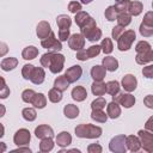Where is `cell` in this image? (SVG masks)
<instances>
[{"label":"cell","instance_id":"6da1fadb","mask_svg":"<svg viewBox=\"0 0 153 153\" xmlns=\"http://www.w3.org/2000/svg\"><path fill=\"white\" fill-rule=\"evenodd\" d=\"M103 129L90 123H81L75 127V135L81 139H97L102 135Z\"/></svg>","mask_w":153,"mask_h":153},{"label":"cell","instance_id":"7a4b0ae2","mask_svg":"<svg viewBox=\"0 0 153 153\" xmlns=\"http://www.w3.org/2000/svg\"><path fill=\"white\" fill-rule=\"evenodd\" d=\"M135 38H136V35H135L134 30L123 31L122 35L117 39V48H118V50H121V51L129 50L131 48V44L135 41Z\"/></svg>","mask_w":153,"mask_h":153},{"label":"cell","instance_id":"3957f363","mask_svg":"<svg viewBox=\"0 0 153 153\" xmlns=\"http://www.w3.org/2000/svg\"><path fill=\"white\" fill-rule=\"evenodd\" d=\"M63 65H65V56L62 54L59 53H53L50 54V61H49V66L48 68L50 69L51 73L57 74L63 69Z\"/></svg>","mask_w":153,"mask_h":153},{"label":"cell","instance_id":"277c9868","mask_svg":"<svg viewBox=\"0 0 153 153\" xmlns=\"http://www.w3.org/2000/svg\"><path fill=\"white\" fill-rule=\"evenodd\" d=\"M41 45L44 49H48L49 51H53V53H57L59 50L62 49L61 42L56 38V36H55V33L53 31L50 32V35L48 37H45L44 39L41 41Z\"/></svg>","mask_w":153,"mask_h":153},{"label":"cell","instance_id":"5b68a950","mask_svg":"<svg viewBox=\"0 0 153 153\" xmlns=\"http://www.w3.org/2000/svg\"><path fill=\"white\" fill-rule=\"evenodd\" d=\"M109 149L115 153H126V135H116L110 140Z\"/></svg>","mask_w":153,"mask_h":153},{"label":"cell","instance_id":"8992f818","mask_svg":"<svg viewBox=\"0 0 153 153\" xmlns=\"http://www.w3.org/2000/svg\"><path fill=\"white\" fill-rule=\"evenodd\" d=\"M112 100L116 102V103H118V104H121L122 106H124V108H127V109L131 108V106L135 104V97H134L133 94H130V93H124V92H120V91H118L116 94L112 96Z\"/></svg>","mask_w":153,"mask_h":153},{"label":"cell","instance_id":"52a82bcc","mask_svg":"<svg viewBox=\"0 0 153 153\" xmlns=\"http://www.w3.org/2000/svg\"><path fill=\"white\" fill-rule=\"evenodd\" d=\"M141 146L146 152H153V134L149 130H139L137 133Z\"/></svg>","mask_w":153,"mask_h":153},{"label":"cell","instance_id":"ba28073f","mask_svg":"<svg viewBox=\"0 0 153 153\" xmlns=\"http://www.w3.org/2000/svg\"><path fill=\"white\" fill-rule=\"evenodd\" d=\"M31 140V135H30V131L25 128H22L19 130L16 131L14 136H13V141L14 143L20 147V146H26Z\"/></svg>","mask_w":153,"mask_h":153},{"label":"cell","instance_id":"9c48e42d","mask_svg":"<svg viewBox=\"0 0 153 153\" xmlns=\"http://www.w3.org/2000/svg\"><path fill=\"white\" fill-rule=\"evenodd\" d=\"M82 75V68L79 65H74L72 67H69L66 72H65V78L67 79V81L69 84L78 81Z\"/></svg>","mask_w":153,"mask_h":153},{"label":"cell","instance_id":"30bf717a","mask_svg":"<svg viewBox=\"0 0 153 153\" xmlns=\"http://www.w3.org/2000/svg\"><path fill=\"white\" fill-rule=\"evenodd\" d=\"M68 45L71 49L78 51L84 48L85 45V37L81 33H73L71 37H68Z\"/></svg>","mask_w":153,"mask_h":153},{"label":"cell","instance_id":"8fae6325","mask_svg":"<svg viewBox=\"0 0 153 153\" xmlns=\"http://www.w3.org/2000/svg\"><path fill=\"white\" fill-rule=\"evenodd\" d=\"M81 35L85 38H87L90 42H96V41H98V39L102 38V30L98 29L97 26H94V27L81 30Z\"/></svg>","mask_w":153,"mask_h":153},{"label":"cell","instance_id":"7c38bea8","mask_svg":"<svg viewBox=\"0 0 153 153\" xmlns=\"http://www.w3.org/2000/svg\"><path fill=\"white\" fill-rule=\"evenodd\" d=\"M51 32V27H50V24L45 20H42L37 24V27H36V35L38 38L41 39H44L45 37H48Z\"/></svg>","mask_w":153,"mask_h":153},{"label":"cell","instance_id":"4fadbf2b","mask_svg":"<svg viewBox=\"0 0 153 153\" xmlns=\"http://www.w3.org/2000/svg\"><path fill=\"white\" fill-rule=\"evenodd\" d=\"M122 86L127 92H133L137 86V80L133 74H126L122 78Z\"/></svg>","mask_w":153,"mask_h":153},{"label":"cell","instance_id":"5bb4252c","mask_svg":"<svg viewBox=\"0 0 153 153\" xmlns=\"http://www.w3.org/2000/svg\"><path fill=\"white\" fill-rule=\"evenodd\" d=\"M35 135L37 139H43V137H53L54 136V130L48 124H41L36 127L35 129Z\"/></svg>","mask_w":153,"mask_h":153},{"label":"cell","instance_id":"9a60e30c","mask_svg":"<svg viewBox=\"0 0 153 153\" xmlns=\"http://www.w3.org/2000/svg\"><path fill=\"white\" fill-rule=\"evenodd\" d=\"M44 78H45V72L43 67H35L30 76V81H32L35 85H41L44 81Z\"/></svg>","mask_w":153,"mask_h":153},{"label":"cell","instance_id":"2e32d148","mask_svg":"<svg viewBox=\"0 0 153 153\" xmlns=\"http://www.w3.org/2000/svg\"><path fill=\"white\" fill-rule=\"evenodd\" d=\"M126 147L131 152H137L141 148V143H140L139 137L134 136V135L126 136Z\"/></svg>","mask_w":153,"mask_h":153},{"label":"cell","instance_id":"e0dca14e","mask_svg":"<svg viewBox=\"0 0 153 153\" xmlns=\"http://www.w3.org/2000/svg\"><path fill=\"white\" fill-rule=\"evenodd\" d=\"M106 115H108V117H110L112 120L120 117V115H121V108H120L118 103H116V102L112 100L111 103L106 104Z\"/></svg>","mask_w":153,"mask_h":153},{"label":"cell","instance_id":"ac0fdd59","mask_svg":"<svg viewBox=\"0 0 153 153\" xmlns=\"http://www.w3.org/2000/svg\"><path fill=\"white\" fill-rule=\"evenodd\" d=\"M105 74H106V69L103 66L96 65L91 68V76L94 81H102L105 78Z\"/></svg>","mask_w":153,"mask_h":153},{"label":"cell","instance_id":"d6986e66","mask_svg":"<svg viewBox=\"0 0 153 153\" xmlns=\"http://www.w3.org/2000/svg\"><path fill=\"white\" fill-rule=\"evenodd\" d=\"M135 61L139 65H146L148 62H152L153 61V51L148 50V51H145V53H136Z\"/></svg>","mask_w":153,"mask_h":153},{"label":"cell","instance_id":"ffe728a7","mask_svg":"<svg viewBox=\"0 0 153 153\" xmlns=\"http://www.w3.org/2000/svg\"><path fill=\"white\" fill-rule=\"evenodd\" d=\"M56 143L60 147H67L68 145L72 143V136L68 131H61L56 136Z\"/></svg>","mask_w":153,"mask_h":153},{"label":"cell","instance_id":"44dd1931","mask_svg":"<svg viewBox=\"0 0 153 153\" xmlns=\"http://www.w3.org/2000/svg\"><path fill=\"white\" fill-rule=\"evenodd\" d=\"M91 16L87 13V12H84V11H79L75 13V24L79 26V27H82L84 25H86L90 20H91Z\"/></svg>","mask_w":153,"mask_h":153},{"label":"cell","instance_id":"7402d4cb","mask_svg":"<svg viewBox=\"0 0 153 153\" xmlns=\"http://www.w3.org/2000/svg\"><path fill=\"white\" fill-rule=\"evenodd\" d=\"M17 66H18V60H17L16 57H6V59H4V60L1 61V63H0L1 69L5 71V72L12 71V69H14Z\"/></svg>","mask_w":153,"mask_h":153},{"label":"cell","instance_id":"603a6c76","mask_svg":"<svg viewBox=\"0 0 153 153\" xmlns=\"http://www.w3.org/2000/svg\"><path fill=\"white\" fill-rule=\"evenodd\" d=\"M102 63H103V67L110 72H115L118 68V61L112 56H105L103 59Z\"/></svg>","mask_w":153,"mask_h":153},{"label":"cell","instance_id":"cb8c5ba5","mask_svg":"<svg viewBox=\"0 0 153 153\" xmlns=\"http://www.w3.org/2000/svg\"><path fill=\"white\" fill-rule=\"evenodd\" d=\"M87 97V92L85 90V87L82 86H75L73 90H72V98L76 102H82L85 100Z\"/></svg>","mask_w":153,"mask_h":153},{"label":"cell","instance_id":"d4e9b609","mask_svg":"<svg viewBox=\"0 0 153 153\" xmlns=\"http://www.w3.org/2000/svg\"><path fill=\"white\" fill-rule=\"evenodd\" d=\"M63 114L67 118H71V120L76 118L79 116V108L74 104H67L63 108Z\"/></svg>","mask_w":153,"mask_h":153},{"label":"cell","instance_id":"484cf974","mask_svg":"<svg viewBox=\"0 0 153 153\" xmlns=\"http://www.w3.org/2000/svg\"><path fill=\"white\" fill-rule=\"evenodd\" d=\"M37 55H38V49L33 45L25 47L22 51V56L24 60H33L35 57H37Z\"/></svg>","mask_w":153,"mask_h":153},{"label":"cell","instance_id":"4316f807","mask_svg":"<svg viewBox=\"0 0 153 153\" xmlns=\"http://www.w3.org/2000/svg\"><path fill=\"white\" fill-rule=\"evenodd\" d=\"M56 24H57V26H59L60 30L69 29L71 25H72V19L67 14H60L56 18Z\"/></svg>","mask_w":153,"mask_h":153},{"label":"cell","instance_id":"83f0119b","mask_svg":"<svg viewBox=\"0 0 153 153\" xmlns=\"http://www.w3.org/2000/svg\"><path fill=\"white\" fill-rule=\"evenodd\" d=\"M31 104L37 109H43L47 105V98L43 93H35V96L31 100Z\"/></svg>","mask_w":153,"mask_h":153},{"label":"cell","instance_id":"f1b7e54d","mask_svg":"<svg viewBox=\"0 0 153 153\" xmlns=\"http://www.w3.org/2000/svg\"><path fill=\"white\" fill-rule=\"evenodd\" d=\"M91 91L94 96H103L105 93V82L102 81H93L91 85Z\"/></svg>","mask_w":153,"mask_h":153},{"label":"cell","instance_id":"f546056e","mask_svg":"<svg viewBox=\"0 0 153 153\" xmlns=\"http://www.w3.org/2000/svg\"><path fill=\"white\" fill-rule=\"evenodd\" d=\"M54 148V141L51 137H43L41 139V143H39V151L41 152H50Z\"/></svg>","mask_w":153,"mask_h":153},{"label":"cell","instance_id":"4dcf8cb0","mask_svg":"<svg viewBox=\"0 0 153 153\" xmlns=\"http://www.w3.org/2000/svg\"><path fill=\"white\" fill-rule=\"evenodd\" d=\"M143 10V6L140 1H130L129 7H128V12L130 16H139Z\"/></svg>","mask_w":153,"mask_h":153},{"label":"cell","instance_id":"1f68e13d","mask_svg":"<svg viewBox=\"0 0 153 153\" xmlns=\"http://www.w3.org/2000/svg\"><path fill=\"white\" fill-rule=\"evenodd\" d=\"M68 86H69V82L67 81V79L65 78V75L57 76V78L55 79V81H54V87L57 88V90L61 91V92L66 91V90L68 88Z\"/></svg>","mask_w":153,"mask_h":153},{"label":"cell","instance_id":"d6a6232c","mask_svg":"<svg viewBox=\"0 0 153 153\" xmlns=\"http://www.w3.org/2000/svg\"><path fill=\"white\" fill-rule=\"evenodd\" d=\"M116 20H117V23H118L120 26L126 27V26H128V25L130 24V22H131V16H130L129 13H127V12H124V13H118Z\"/></svg>","mask_w":153,"mask_h":153},{"label":"cell","instance_id":"836d02e7","mask_svg":"<svg viewBox=\"0 0 153 153\" xmlns=\"http://www.w3.org/2000/svg\"><path fill=\"white\" fill-rule=\"evenodd\" d=\"M91 118L96 122H99V123H105L106 120H108V115L103 111V110H92L91 112Z\"/></svg>","mask_w":153,"mask_h":153},{"label":"cell","instance_id":"e575fe53","mask_svg":"<svg viewBox=\"0 0 153 153\" xmlns=\"http://www.w3.org/2000/svg\"><path fill=\"white\" fill-rule=\"evenodd\" d=\"M118 91H120V84H118V81L111 80V81H108V82L105 84V92H108L109 94L114 96V94H116Z\"/></svg>","mask_w":153,"mask_h":153},{"label":"cell","instance_id":"d590c367","mask_svg":"<svg viewBox=\"0 0 153 153\" xmlns=\"http://www.w3.org/2000/svg\"><path fill=\"white\" fill-rule=\"evenodd\" d=\"M22 115H23V118L27 122H32L36 120V116H37V112L33 108H25L23 109L22 111Z\"/></svg>","mask_w":153,"mask_h":153},{"label":"cell","instance_id":"8d00e7d4","mask_svg":"<svg viewBox=\"0 0 153 153\" xmlns=\"http://www.w3.org/2000/svg\"><path fill=\"white\" fill-rule=\"evenodd\" d=\"M48 98H49V100H50L51 103H59V102H61V99H62V92L54 87V88L49 90V92H48Z\"/></svg>","mask_w":153,"mask_h":153},{"label":"cell","instance_id":"74e56055","mask_svg":"<svg viewBox=\"0 0 153 153\" xmlns=\"http://www.w3.org/2000/svg\"><path fill=\"white\" fill-rule=\"evenodd\" d=\"M129 4H130V0H118L114 5V7L117 13H124V12H128Z\"/></svg>","mask_w":153,"mask_h":153},{"label":"cell","instance_id":"f35d334b","mask_svg":"<svg viewBox=\"0 0 153 153\" xmlns=\"http://www.w3.org/2000/svg\"><path fill=\"white\" fill-rule=\"evenodd\" d=\"M100 49L103 50L104 54H110L112 50H114V45H112V41L108 37L103 38L102 39V43H100Z\"/></svg>","mask_w":153,"mask_h":153},{"label":"cell","instance_id":"ab89813d","mask_svg":"<svg viewBox=\"0 0 153 153\" xmlns=\"http://www.w3.org/2000/svg\"><path fill=\"white\" fill-rule=\"evenodd\" d=\"M10 96V87L7 86L5 79L0 76V99H6Z\"/></svg>","mask_w":153,"mask_h":153},{"label":"cell","instance_id":"60d3db41","mask_svg":"<svg viewBox=\"0 0 153 153\" xmlns=\"http://www.w3.org/2000/svg\"><path fill=\"white\" fill-rule=\"evenodd\" d=\"M106 105V100L103 98V97H98L96 98L92 103H91V108L92 110H103Z\"/></svg>","mask_w":153,"mask_h":153},{"label":"cell","instance_id":"b9f144b4","mask_svg":"<svg viewBox=\"0 0 153 153\" xmlns=\"http://www.w3.org/2000/svg\"><path fill=\"white\" fill-rule=\"evenodd\" d=\"M117 12H116V10H115V7L114 6H109L106 10H105V12H104V16H105V18L109 20V22H114L116 18H117Z\"/></svg>","mask_w":153,"mask_h":153},{"label":"cell","instance_id":"7bdbcfd3","mask_svg":"<svg viewBox=\"0 0 153 153\" xmlns=\"http://www.w3.org/2000/svg\"><path fill=\"white\" fill-rule=\"evenodd\" d=\"M135 50L136 53H145V51H148V50H152L151 48V44L146 41H140L136 43V47H135Z\"/></svg>","mask_w":153,"mask_h":153},{"label":"cell","instance_id":"ee69618b","mask_svg":"<svg viewBox=\"0 0 153 153\" xmlns=\"http://www.w3.org/2000/svg\"><path fill=\"white\" fill-rule=\"evenodd\" d=\"M139 30H140L141 36H143V37H151L153 35V26H148V25H146L143 23L140 24V29Z\"/></svg>","mask_w":153,"mask_h":153},{"label":"cell","instance_id":"f6af8a7d","mask_svg":"<svg viewBox=\"0 0 153 153\" xmlns=\"http://www.w3.org/2000/svg\"><path fill=\"white\" fill-rule=\"evenodd\" d=\"M35 66L33 65H30V63H26L23 66V69H22V75L25 80H30V76H31V73L33 71Z\"/></svg>","mask_w":153,"mask_h":153},{"label":"cell","instance_id":"bcb514c9","mask_svg":"<svg viewBox=\"0 0 153 153\" xmlns=\"http://www.w3.org/2000/svg\"><path fill=\"white\" fill-rule=\"evenodd\" d=\"M35 93H36V92H35L33 90H31V88H26V90H24L23 93H22V99H23V102L31 104V100H32Z\"/></svg>","mask_w":153,"mask_h":153},{"label":"cell","instance_id":"7dc6e473","mask_svg":"<svg viewBox=\"0 0 153 153\" xmlns=\"http://www.w3.org/2000/svg\"><path fill=\"white\" fill-rule=\"evenodd\" d=\"M102 51V49H100V45H91L87 50H86V55H87V57L88 59H92V57H96L99 53Z\"/></svg>","mask_w":153,"mask_h":153},{"label":"cell","instance_id":"c3c4849f","mask_svg":"<svg viewBox=\"0 0 153 153\" xmlns=\"http://www.w3.org/2000/svg\"><path fill=\"white\" fill-rule=\"evenodd\" d=\"M68 11L75 14L76 12L81 11V4L78 2V1H71V2L68 4Z\"/></svg>","mask_w":153,"mask_h":153},{"label":"cell","instance_id":"681fc988","mask_svg":"<svg viewBox=\"0 0 153 153\" xmlns=\"http://www.w3.org/2000/svg\"><path fill=\"white\" fill-rule=\"evenodd\" d=\"M102 151H103V148H102V146L99 143H91L87 147V152L88 153H102Z\"/></svg>","mask_w":153,"mask_h":153},{"label":"cell","instance_id":"f907efd6","mask_svg":"<svg viewBox=\"0 0 153 153\" xmlns=\"http://www.w3.org/2000/svg\"><path fill=\"white\" fill-rule=\"evenodd\" d=\"M142 23L146 24V25H148V26H153V13H152V11H149V12H147L145 14Z\"/></svg>","mask_w":153,"mask_h":153},{"label":"cell","instance_id":"816d5d0a","mask_svg":"<svg viewBox=\"0 0 153 153\" xmlns=\"http://www.w3.org/2000/svg\"><path fill=\"white\" fill-rule=\"evenodd\" d=\"M68 37H69V29L59 30V41H60V42H65V41H67Z\"/></svg>","mask_w":153,"mask_h":153},{"label":"cell","instance_id":"f5cc1de1","mask_svg":"<svg viewBox=\"0 0 153 153\" xmlns=\"http://www.w3.org/2000/svg\"><path fill=\"white\" fill-rule=\"evenodd\" d=\"M123 29H124V27H122V26H120V25L112 27V32H111L112 38H114V39H118V37H120V36L122 35V32L124 31Z\"/></svg>","mask_w":153,"mask_h":153},{"label":"cell","instance_id":"db71d44e","mask_svg":"<svg viewBox=\"0 0 153 153\" xmlns=\"http://www.w3.org/2000/svg\"><path fill=\"white\" fill-rule=\"evenodd\" d=\"M50 54H51V51L45 53V54H43V55H42V57H41L39 62H41V65H42L43 67H48V66H49V61H50Z\"/></svg>","mask_w":153,"mask_h":153},{"label":"cell","instance_id":"11a10c76","mask_svg":"<svg viewBox=\"0 0 153 153\" xmlns=\"http://www.w3.org/2000/svg\"><path fill=\"white\" fill-rule=\"evenodd\" d=\"M152 73H153V66H152V65H149V66H147V67H143V69H142V74H143V76L151 79V78L153 76Z\"/></svg>","mask_w":153,"mask_h":153},{"label":"cell","instance_id":"9f6ffc18","mask_svg":"<svg viewBox=\"0 0 153 153\" xmlns=\"http://www.w3.org/2000/svg\"><path fill=\"white\" fill-rule=\"evenodd\" d=\"M76 59L80 60V61H86V60L88 59L87 55H86V50H85V49L78 50V53H76Z\"/></svg>","mask_w":153,"mask_h":153},{"label":"cell","instance_id":"6f0895ef","mask_svg":"<svg viewBox=\"0 0 153 153\" xmlns=\"http://www.w3.org/2000/svg\"><path fill=\"white\" fill-rule=\"evenodd\" d=\"M7 53H8V45L5 42H1L0 41V57L5 56Z\"/></svg>","mask_w":153,"mask_h":153},{"label":"cell","instance_id":"680465c9","mask_svg":"<svg viewBox=\"0 0 153 153\" xmlns=\"http://www.w3.org/2000/svg\"><path fill=\"white\" fill-rule=\"evenodd\" d=\"M143 103L147 105V108H149V109H152L153 108V97L149 94V96H147L145 99H143Z\"/></svg>","mask_w":153,"mask_h":153},{"label":"cell","instance_id":"91938a15","mask_svg":"<svg viewBox=\"0 0 153 153\" xmlns=\"http://www.w3.org/2000/svg\"><path fill=\"white\" fill-rule=\"evenodd\" d=\"M13 152H26V153H30V152H31V149H30V148H27V147L22 148V146H20V147H18L17 149H14Z\"/></svg>","mask_w":153,"mask_h":153},{"label":"cell","instance_id":"94428289","mask_svg":"<svg viewBox=\"0 0 153 153\" xmlns=\"http://www.w3.org/2000/svg\"><path fill=\"white\" fill-rule=\"evenodd\" d=\"M5 112H6L5 105H4V104H0V117H2V116L5 115Z\"/></svg>","mask_w":153,"mask_h":153},{"label":"cell","instance_id":"6125c7cd","mask_svg":"<svg viewBox=\"0 0 153 153\" xmlns=\"http://www.w3.org/2000/svg\"><path fill=\"white\" fill-rule=\"evenodd\" d=\"M152 121H153V118H152V117H151V118L147 121V123H146V129H148V130H152V126H151Z\"/></svg>","mask_w":153,"mask_h":153},{"label":"cell","instance_id":"be15d7a7","mask_svg":"<svg viewBox=\"0 0 153 153\" xmlns=\"http://www.w3.org/2000/svg\"><path fill=\"white\" fill-rule=\"evenodd\" d=\"M6 143L5 142H0V153H2V152H5L6 151Z\"/></svg>","mask_w":153,"mask_h":153},{"label":"cell","instance_id":"e7e4bbea","mask_svg":"<svg viewBox=\"0 0 153 153\" xmlns=\"http://www.w3.org/2000/svg\"><path fill=\"white\" fill-rule=\"evenodd\" d=\"M4 134H5V128H4V126L0 123V137H2Z\"/></svg>","mask_w":153,"mask_h":153},{"label":"cell","instance_id":"03108f58","mask_svg":"<svg viewBox=\"0 0 153 153\" xmlns=\"http://www.w3.org/2000/svg\"><path fill=\"white\" fill-rule=\"evenodd\" d=\"M81 1V4H90V2H92L93 0H80Z\"/></svg>","mask_w":153,"mask_h":153}]
</instances>
